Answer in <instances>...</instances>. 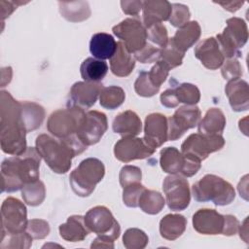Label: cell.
Wrapping results in <instances>:
<instances>
[{
  "mask_svg": "<svg viewBox=\"0 0 249 249\" xmlns=\"http://www.w3.org/2000/svg\"><path fill=\"white\" fill-rule=\"evenodd\" d=\"M0 100L1 149L8 155L19 156L28 148L21 102L14 99L10 92L5 90L1 91Z\"/></svg>",
  "mask_w": 249,
  "mask_h": 249,
  "instance_id": "6da1fadb",
  "label": "cell"
},
{
  "mask_svg": "<svg viewBox=\"0 0 249 249\" xmlns=\"http://www.w3.org/2000/svg\"><path fill=\"white\" fill-rule=\"evenodd\" d=\"M36 150L48 166L55 173H66L72 163V159L87 150L76 134L65 138H54L48 134L37 136Z\"/></svg>",
  "mask_w": 249,
  "mask_h": 249,
  "instance_id": "7a4b0ae2",
  "label": "cell"
},
{
  "mask_svg": "<svg viewBox=\"0 0 249 249\" xmlns=\"http://www.w3.org/2000/svg\"><path fill=\"white\" fill-rule=\"evenodd\" d=\"M41 159L36 148L28 147L23 154L4 160L1 164V192H17L24 185L39 180Z\"/></svg>",
  "mask_w": 249,
  "mask_h": 249,
  "instance_id": "3957f363",
  "label": "cell"
},
{
  "mask_svg": "<svg viewBox=\"0 0 249 249\" xmlns=\"http://www.w3.org/2000/svg\"><path fill=\"white\" fill-rule=\"evenodd\" d=\"M192 193L196 201H212L215 205L220 206L231 203L235 197L231 184L214 174H206L195 183Z\"/></svg>",
  "mask_w": 249,
  "mask_h": 249,
  "instance_id": "277c9868",
  "label": "cell"
},
{
  "mask_svg": "<svg viewBox=\"0 0 249 249\" xmlns=\"http://www.w3.org/2000/svg\"><path fill=\"white\" fill-rule=\"evenodd\" d=\"M105 166L96 158L83 160L80 164L70 173L69 181L73 192L79 196H89L95 186L103 179Z\"/></svg>",
  "mask_w": 249,
  "mask_h": 249,
  "instance_id": "5b68a950",
  "label": "cell"
},
{
  "mask_svg": "<svg viewBox=\"0 0 249 249\" xmlns=\"http://www.w3.org/2000/svg\"><path fill=\"white\" fill-rule=\"evenodd\" d=\"M86 112L84 109L70 105L64 109L53 112L47 122V128L51 134L57 138H65L78 132Z\"/></svg>",
  "mask_w": 249,
  "mask_h": 249,
  "instance_id": "8992f818",
  "label": "cell"
},
{
  "mask_svg": "<svg viewBox=\"0 0 249 249\" xmlns=\"http://www.w3.org/2000/svg\"><path fill=\"white\" fill-rule=\"evenodd\" d=\"M247 39L248 28L246 22L236 17L229 18L224 31L216 36L224 56L228 58L240 56L239 49L246 44Z\"/></svg>",
  "mask_w": 249,
  "mask_h": 249,
  "instance_id": "52a82bcc",
  "label": "cell"
},
{
  "mask_svg": "<svg viewBox=\"0 0 249 249\" xmlns=\"http://www.w3.org/2000/svg\"><path fill=\"white\" fill-rule=\"evenodd\" d=\"M160 163L164 172L180 174L184 177L194 176L201 166L198 159L184 155L175 147H166L160 151Z\"/></svg>",
  "mask_w": 249,
  "mask_h": 249,
  "instance_id": "ba28073f",
  "label": "cell"
},
{
  "mask_svg": "<svg viewBox=\"0 0 249 249\" xmlns=\"http://www.w3.org/2000/svg\"><path fill=\"white\" fill-rule=\"evenodd\" d=\"M85 224L89 231L110 241L116 240L121 233V227L111 211L105 206L90 208L84 217Z\"/></svg>",
  "mask_w": 249,
  "mask_h": 249,
  "instance_id": "9c48e42d",
  "label": "cell"
},
{
  "mask_svg": "<svg viewBox=\"0 0 249 249\" xmlns=\"http://www.w3.org/2000/svg\"><path fill=\"white\" fill-rule=\"evenodd\" d=\"M27 223L25 205L18 198L7 197L1 206V234L25 231Z\"/></svg>",
  "mask_w": 249,
  "mask_h": 249,
  "instance_id": "30bf717a",
  "label": "cell"
},
{
  "mask_svg": "<svg viewBox=\"0 0 249 249\" xmlns=\"http://www.w3.org/2000/svg\"><path fill=\"white\" fill-rule=\"evenodd\" d=\"M225 145L222 134H191L181 145V153L204 160L211 153L221 150Z\"/></svg>",
  "mask_w": 249,
  "mask_h": 249,
  "instance_id": "8fae6325",
  "label": "cell"
},
{
  "mask_svg": "<svg viewBox=\"0 0 249 249\" xmlns=\"http://www.w3.org/2000/svg\"><path fill=\"white\" fill-rule=\"evenodd\" d=\"M112 31L130 53H135L147 44L146 27L137 18H127L113 26Z\"/></svg>",
  "mask_w": 249,
  "mask_h": 249,
  "instance_id": "7c38bea8",
  "label": "cell"
},
{
  "mask_svg": "<svg viewBox=\"0 0 249 249\" xmlns=\"http://www.w3.org/2000/svg\"><path fill=\"white\" fill-rule=\"evenodd\" d=\"M162 189L166 203L173 211L186 209L191 200L190 186L187 179L180 174H170L163 180Z\"/></svg>",
  "mask_w": 249,
  "mask_h": 249,
  "instance_id": "4fadbf2b",
  "label": "cell"
},
{
  "mask_svg": "<svg viewBox=\"0 0 249 249\" xmlns=\"http://www.w3.org/2000/svg\"><path fill=\"white\" fill-rule=\"evenodd\" d=\"M200 116V110L196 105H184L177 109L173 116L167 118L168 140H177L188 129L195 127L198 124Z\"/></svg>",
  "mask_w": 249,
  "mask_h": 249,
  "instance_id": "5bb4252c",
  "label": "cell"
},
{
  "mask_svg": "<svg viewBox=\"0 0 249 249\" xmlns=\"http://www.w3.org/2000/svg\"><path fill=\"white\" fill-rule=\"evenodd\" d=\"M107 128L108 122L106 115L99 111L90 110L86 113L85 119L76 135L88 147L98 143Z\"/></svg>",
  "mask_w": 249,
  "mask_h": 249,
  "instance_id": "9a60e30c",
  "label": "cell"
},
{
  "mask_svg": "<svg viewBox=\"0 0 249 249\" xmlns=\"http://www.w3.org/2000/svg\"><path fill=\"white\" fill-rule=\"evenodd\" d=\"M144 138L135 136L122 137L114 146V154L117 160L123 162H129L134 160H143L155 153Z\"/></svg>",
  "mask_w": 249,
  "mask_h": 249,
  "instance_id": "2e32d148",
  "label": "cell"
},
{
  "mask_svg": "<svg viewBox=\"0 0 249 249\" xmlns=\"http://www.w3.org/2000/svg\"><path fill=\"white\" fill-rule=\"evenodd\" d=\"M227 215L218 213L215 209L203 208L193 216V227L201 234H224Z\"/></svg>",
  "mask_w": 249,
  "mask_h": 249,
  "instance_id": "e0dca14e",
  "label": "cell"
},
{
  "mask_svg": "<svg viewBox=\"0 0 249 249\" xmlns=\"http://www.w3.org/2000/svg\"><path fill=\"white\" fill-rule=\"evenodd\" d=\"M200 99V91L196 86L183 83L175 88L168 89L160 94V103L166 108H175L179 103L196 105Z\"/></svg>",
  "mask_w": 249,
  "mask_h": 249,
  "instance_id": "ac0fdd59",
  "label": "cell"
},
{
  "mask_svg": "<svg viewBox=\"0 0 249 249\" xmlns=\"http://www.w3.org/2000/svg\"><path fill=\"white\" fill-rule=\"evenodd\" d=\"M144 140L152 148L157 149L168 140L167 118L160 113H152L145 119Z\"/></svg>",
  "mask_w": 249,
  "mask_h": 249,
  "instance_id": "d6986e66",
  "label": "cell"
},
{
  "mask_svg": "<svg viewBox=\"0 0 249 249\" xmlns=\"http://www.w3.org/2000/svg\"><path fill=\"white\" fill-rule=\"evenodd\" d=\"M103 86L99 82H77L70 89L71 105L88 109L93 106L100 95Z\"/></svg>",
  "mask_w": 249,
  "mask_h": 249,
  "instance_id": "ffe728a7",
  "label": "cell"
},
{
  "mask_svg": "<svg viewBox=\"0 0 249 249\" xmlns=\"http://www.w3.org/2000/svg\"><path fill=\"white\" fill-rule=\"evenodd\" d=\"M195 56L200 60L204 67L210 70L218 69L225 61V56L214 37L201 41L195 49Z\"/></svg>",
  "mask_w": 249,
  "mask_h": 249,
  "instance_id": "44dd1931",
  "label": "cell"
},
{
  "mask_svg": "<svg viewBox=\"0 0 249 249\" xmlns=\"http://www.w3.org/2000/svg\"><path fill=\"white\" fill-rule=\"evenodd\" d=\"M225 92L233 111L241 112L249 108V88L246 81L240 78L229 81Z\"/></svg>",
  "mask_w": 249,
  "mask_h": 249,
  "instance_id": "7402d4cb",
  "label": "cell"
},
{
  "mask_svg": "<svg viewBox=\"0 0 249 249\" xmlns=\"http://www.w3.org/2000/svg\"><path fill=\"white\" fill-rule=\"evenodd\" d=\"M143 24H151L168 20L172 12V4L166 0H146L142 4Z\"/></svg>",
  "mask_w": 249,
  "mask_h": 249,
  "instance_id": "603a6c76",
  "label": "cell"
},
{
  "mask_svg": "<svg viewBox=\"0 0 249 249\" xmlns=\"http://www.w3.org/2000/svg\"><path fill=\"white\" fill-rule=\"evenodd\" d=\"M112 127L114 132L122 135L123 137L136 136L142 130V123L135 112L127 110L116 116L113 121Z\"/></svg>",
  "mask_w": 249,
  "mask_h": 249,
  "instance_id": "cb8c5ba5",
  "label": "cell"
},
{
  "mask_svg": "<svg viewBox=\"0 0 249 249\" xmlns=\"http://www.w3.org/2000/svg\"><path fill=\"white\" fill-rule=\"evenodd\" d=\"M200 33V25L197 21L193 20L180 27L174 36L169 39V41L175 48L185 53L186 51L193 47L195 43L199 39Z\"/></svg>",
  "mask_w": 249,
  "mask_h": 249,
  "instance_id": "d4e9b609",
  "label": "cell"
},
{
  "mask_svg": "<svg viewBox=\"0 0 249 249\" xmlns=\"http://www.w3.org/2000/svg\"><path fill=\"white\" fill-rule=\"evenodd\" d=\"M135 66V58L126 50L124 43L117 42V51L110 58V69L118 77L128 76Z\"/></svg>",
  "mask_w": 249,
  "mask_h": 249,
  "instance_id": "484cf974",
  "label": "cell"
},
{
  "mask_svg": "<svg viewBox=\"0 0 249 249\" xmlns=\"http://www.w3.org/2000/svg\"><path fill=\"white\" fill-rule=\"evenodd\" d=\"M117 51V42L114 37L105 32L92 35L89 42V52L96 59H110Z\"/></svg>",
  "mask_w": 249,
  "mask_h": 249,
  "instance_id": "4316f807",
  "label": "cell"
},
{
  "mask_svg": "<svg viewBox=\"0 0 249 249\" xmlns=\"http://www.w3.org/2000/svg\"><path fill=\"white\" fill-rule=\"evenodd\" d=\"M60 236L69 242H79L86 238L89 233L85 224V219L81 215L70 216L64 224L59 226Z\"/></svg>",
  "mask_w": 249,
  "mask_h": 249,
  "instance_id": "83f0119b",
  "label": "cell"
},
{
  "mask_svg": "<svg viewBox=\"0 0 249 249\" xmlns=\"http://www.w3.org/2000/svg\"><path fill=\"white\" fill-rule=\"evenodd\" d=\"M187 227V220L180 214H167L160 222V233L166 240H175L181 236Z\"/></svg>",
  "mask_w": 249,
  "mask_h": 249,
  "instance_id": "f1b7e54d",
  "label": "cell"
},
{
  "mask_svg": "<svg viewBox=\"0 0 249 249\" xmlns=\"http://www.w3.org/2000/svg\"><path fill=\"white\" fill-rule=\"evenodd\" d=\"M226 126V117L219 108H210L198 122V133L221 134Z\"/></svg>",
  "mask_w": 249,
  "mask_h": 249,
  "instance_id": "f546056e",
  "label": "cell"
},
{
  "mask_svg": "<svg viewBox=\"0 0 249 249\" xmlns=\"http://www.w3.org/2000/svg\"><path fill=\"white\" fill-rule=\"evenodd\" d=\"M58 5L61 16L69 21H83L89 18L90 16V9L88 2H58Z\"/></svg>",
  "mask_w": 249,
  "mask_h": 249,
  "instance_id": "4dcf8cb0",
  "label": "cell"
},
{
  "mask_svg": "<svg viewBox=\"0 0 249 249\" xmlns=\"http://www.w3.org/2000/svg\"><path fill=\"white\" fill-rule=\"evenodd\" d=\"M80 72L86 82H99L106 76L108 65L104 60L88 57L82 62Z\"/></svg>",
  "mask_w": 249,
  "mask_h": 249,
  "instance_id": "1f68e13d",
  "label": "cell"
},
{
  "mask_svg": "<svg viewBox=\"0 0 249 249\" xmlns=\"http://www.w3.org/2000/svg\"><path fill=\"white\" fill-rule=\"evenodd\" d=\"M21 107L22 118L27 132L37 129L42 124L45 118L44 108L41 105L30 101L21 102Z\"/></svg>",
  "mask_w": 249,
  "mask_h": 249,
  "instance_id": "d6a6232c",
  "label": "cell"
},
{
  "mask_svg": "<svg viewBox=\"0 0 249 249\" xmlns=\"http://www.w3.org/2000/svg\"><path fill=\"white\" fill-rule=\"evenodd\" d=\"M165 199L162 195L154 190L145 189L139 198L138 207L147 214L156 215L164 207Z\"/></svg>",
  "mask_w": 249,
  "mask_h": 249,
  "instance_id": "836d02e7",
  "label": "cell"
},
{
  "mask_svg": "<svg viewBox=\"0 0 249 249\" xmlns=\"http://www.w3.org/2000/svg\"><path fill=\"white\" fill-rule=\"evenodd\" d=\"M125 99V93L121 87L109 86L103 87L100 95L99 103L103 108L114 110L120 107Z\"/></svg>",
  "mask_w": 249,
  "mask_h": 249,
  "instance_id": "e575fe53",
  "label": "cell"
},
{
  "mask_svg": "<svg viewBox=\"0 0 249 249\" xmlns=\"http://www.w3.org/2000/svg\"><path fill=\"white\" fill-rule=\"evenodd\" d=\"M21 196L24 202L30 206L40 205L46 197V189L44 183L37 180L24 185L21 189Z\"/></svg>",
  "mask_w": 249,
  "mask_h": 249,
  "instance_id": "d590c367",
  "label": "cell"
},
{
  "mask_svg": "<svg viewBox=\"0 0 249 249\" xmlns=\"http://www.w3.org/2000/svg\"><path fill=\"white\" fill-rule=\"evenodd\" d=\"M148 235L136 228L126 230L123 236V243L126 249H143L148 244Z\"/></svg>",
  "mask_w": 249,
  "mask_h": 249,
  "instance_id": "8d00e7d4",
  "label": "cell"
},
{
  "mask_svg": "<svg viewBox=\"0 0 249 249\" xmlns=\"http://www.w3.org/2000/svg\"><path fill=\"white\" fill-rule=\"evenodd\" d=\"M7 238V241L0 242L1 249H15V248H29L32 245L33 237L25 231L19 233L1 234V239Z\"/></svg>",
  "mask_w": 249,
  "mask_h": 249,
  "instance_id": "74e56055",
  "label": "cell"
},
{
  "mask_svg": "<svg viewBox=\"0 0 249 249\" xmlns=\"http://www.w3.org/2000/svg\"><path fill=\"white\" fill-rule=\"evenodd\" d=\"M184 55V53L180 52L170 43V41H168L167 45L160 49V55L159 60L162 61L169 68V70H171L182 64Z\"/></svg>",
  "mask_w": 249,
  "mask_h": 249,
  "instance_id": "f35d334b",
  "label": "cell"
},
{
  "mask_svg": "<svg viewBox=\"0 0 249 249\" xmlns=\"http://www.w3.org/2000/svg\"><path fill=\"white\" fill-rule=\"evenodd\" d=\"M134 89H135L136 93L140 96L151 97L159 92L160 88L155 87L151 83V81L148 77V72L142 71L139 73V75L134 83Z\"/></svg>",
  "mask_w": 249,
  "mask_h": 249,
  "instance_id": "ab89813d",
  "label": "cell"
},
{
  "mask_svg": "<svg viewBox=\"0 0 249 249\" xmlns=\"http://www.w3.org/2000/svg\"><path fill=\"white\" fill-rule=\"evenodd\" d=\"M123 201L127 207H138L139 198L146 189L141 182L130 184L124 188H123Z\"/></svg>",
  "mask_w": 249,
  "mask_h": 249,
  "instance_id": "60d3db41",
  "label": "cell"
},
{
  "mask_svg": "<svg viewBox=\"0 0 249 249\" xmlns=\"http://www.w3.org/2000/svg\"><path fill=\"white\" fill-rule=\"evenodd\" d=\"M147 31V39L151 40L156 45L163 48L167 45L169 38L167 34L166 27L161 23H154L146 27Z\"/></svg>",
  "mask_w": 249,
  "mask_h": 249,
  "instance_id": "b9f144b4",
  "label": "cell"
},
{
  "mask_svg": "<svg viewBox=\"0 0 249 249\" xmlns=\"http://www.w3.org/2000/svg\"><path fill=\"white\" fill-rule=\"evenodd\" d=\"M190 17L191 14L187 6L174 3L172 4V12L168 20L173 26L180 28L189 22Z\"/></svg>",
  "mask_w": 249,
  "mask_h": 249,
  "instance_id": "7bdbcfd3",
  "label": "cell"
},
{
  "mask_svg": "<svg viewBox=\"0 0 249 249\" xmlns=\"http://www.w3.org/2000/svg\"><path fill=\"white\" fill-rule=\"evenodd\" d=\"M141 169L134 165H124V167H122L119 175L122 188H124L133 183H139L141 182Z\"/></svg>",
  "mask_w": 249,
  "mask_h": 249,
  "instance_id": "ee69618b",
  "label": "cell"
},
{
  "mask_svg": "<svg viewBox=\"0 0 249 249\" xmlns=\"http://www.w3.org/2000/svg\"><path fill=\"white\" fill-rule=\"evenodd\" d=\"M26 231L33 239H43L50 233V225L42 219H31L27 223Z\"/></svg>",
  "mask_w": 249,
  "mask_h": 249,
  "instance_id": "f6af8a7d",
  "label": "cell"
},
{
  "mask_svg": "<svg viewBox=\"0 0 249 249\" xmlns=\"http://www.w3.org/2000/svg\"><path fill=\"white\" fill-rule=\"evenodd\" d=\"M222 76L225 80L231 81L233 79H238L242 76V67L237 60V58H228L224 61L221 69Z\"/></svg>",
  "mask_w": 249,
  "mask_h": 249,
  "instance_id": "bcb514c9",
  "label": "cell"
},
{
  "mask_svg": "<svg viewBox=\"0 0 249 249\" xmlns=\"http://www.w3.org/2000/svg\"><path fill=\"white\" fill-rule=\"evenodd\" d=\"M168 73L169 68L162 61L158 60L156 64L148 72V77L155 87L160 88L161 84L166 80Z\"/></svg>",
  "mask_w": 249,
  "mask_h": 249,
  "instance_id": "7dc6e473",
  "label": "cell"
},
{
  "mask_svg": "<svg viewBox=\"0 0 249 249\" xmlns=\"http://www.w3.org/2000/svg\"><path fill=\"white\" fill-rule=\"evenodd\" d=\"M160 49L147 43L143 49L134 53V58L141 63H152L157 62L160 59Z\"/></svg>",
  "mask_w": 249,
  "mask_h": 249,
  "instance_id": "c3c4849f",
  "label": "cell"
},
{
  "mask_svg": "<svg viewBox=\"0 0 249 249\" xmlns=\"http://www.w3.org/2000/svg\"><path fill=\"white\" fill-rule=\"evenodd\" d=\"M143 1L133 0V1H121V7L124 14L131 16H138L139 12L142 10Z\"/></svg>",
  "mask_w": 249,
  "mask_h": 249,
  "instance_id": "681fc988",
  "label": "cell"
},
{
  "mask_svg": "<svg viewBox=\"0 0 249 249\" xmlns=\"http://www.w3.org/2000/svg\"><path fill=\"white\" fill-rule=\"evenodd\" d=\"M239 222L238 220L232 216V215H227V220H226V226H225V231L224 235H233L238 231L239 229Z\"/></svg>",
  "mask_w": 249,
  "mask_h": 249,
  "instance_id": "f907efd6",
  "label": "cell"
},
{
  "mask_svg": "<svg viewBox=\"0 0 249 249\" xmlns=\"http://www.w3.org/2000/svg\"><path fill=\"white\" fill-rule=\"evenodd\" d=\"M17 4H22L21 2H9V1H0V16L1 19H5L7 17H9L16 9Z\"/></svg>",
  "mask_w": 249,
  "mask_h": 249,
  "instance_id": "816d5d0a",
  "label": "cell"
},
{
  "mask_svg": "<svg viewBox=\"0 0 249 249\" xmlns=\"http://www.w3.org/2000/svg\"><path fill=\"white\" fill-rule=\"evenodd\" d=\"M219 5H221L225 10L234 13L244 4L243 1H228V2H215Z\"/></svg>",
  "mask_w": 249,
  "mask_h": 249,
  "instance_id": "f5cc1de1",
  "label": "cell"
},
{
  "mask_svg": "<svg viewBox=\"0 0 249 249\" xmlns=\"http://www.w3.org/2000/svg\"><path fill=\"white\" fill-rule=\"evenodd\" d=\"M91 248H114V241L97 236L90 245Z\"/></svg>",
  "mask_w": 249,
  "mask_h": 249,
  "instance_id": "db71d44e",
  "label": "cell"
},
{
  "mask_svg": "<svg viewBox=\"0 0 249 249\" xmlns=\"http://www.w3.org/2000/svg\"><path fill=\"white\" fill-rule=\"evenodd\" d=\"M247 222H248V219L246 218L244 220V222H243V225L241 227H239V229H238L240 238H242L245 242H248V226H247Z\"/></svg>",
  "mask_w": 249,
  "mask_h": 249,
  "instance_id": "11a10c76",
  "label": "cell"
}]
</instances>
